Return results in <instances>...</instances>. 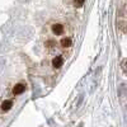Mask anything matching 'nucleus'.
I'll return each instance as SVG.
<instances>
[{
	"label": "nucleus",
	"instance_id": "423d86ee",
	"mask_svg": "<svg viewBox=\"0 0 127 127\" xmlns=\"http://www.w3.org/2000/svg\"><path fill=\"white\" fill-rule=\"evenodd\" d=\"M52 32H54L55 34H61L64 32V26L60 24V23H55L52 26Z\"/></svg>",
	"mask_w": 127,
	"mask_h": 127
},
{
	"label": "nucleus",
	"instance_id": "20e7f679",
	"mask_svg": "<svg viewBox=\"0 0 127 127\" xmlns=\"http://www.w3.org/2000/svg\"><path fill=\"white\" fill-rule=\"evenodd\" d=\"M0 108H1L3 112H9L10 109L13 108V102L12 100H4L1 103V105H0Z\"/></svg>",
	"mask_w": 127,
	"mask_h": 127
},
{
	"label": "nucleus",
	"instance_id": "0eeeda50",
	"mask_svg": "<svg viewBox=\"0 0 127 127\" xmlns=\"http://www.w3.org/2000/svg\"><path fill=\"white\" fill-rule=\"evenodd\" d=\"M72 4L75 8H81L84 5V0H72Z\"/></svg>",
	"mask_w": 127,
	"mask_h": 127
},
{
	"label": "nucleus",
	"instance_id": "39448f33",
	"mask_svg": "<svg viewBox=\"0 0 127 127\" xmlns=\"http://www.w3.org/2000/svg\"><path fill=\"white\" fill-rule=\"evenodd\" d=\"M60 45H61V47H64V48H69V47L72 45V39H71L70 37H64V38L61 39V42H60Z\"/></svg>",
	"mask_w": 127,
	"mask_h": 127
},
{
	"label": "nucleus",
	"instance_id": "6e6552de",
	"mask_svg": "<svg viewBox=\"0 0 127 127\" xmlns=\"http://www.w3.org/2000/svg\"><path fill=\"white\" fill-rule=\"evenodd\" d=\"M126 62H127V59H123L122 62H121V69H122L123 74H126Z\"/></svg>",
	"mask_w": 127,
	"mask_h": 127
},
{
	"label": "nucleus",
	"instance_id": "7ed1b4c3",
	"mask_svg": "<svg viewBox=\"0 0 127 127\" xmlns=\"http://www.w3.org/2000/svg\"><path fill=\"white\" fill-rule=\"evenodd\" d=\"M64 65V59L61 56H56L52 59V67L54 69H60Z\"/></svg>",
	"mask_w": 127,
	"mask_h": 127
},
{
	"label": "nucleus",
	"instance_id": "f257e3e1",
	"mask_svg": "<svg viewBox=\"0 0 127 127\" xmlns=\"http://www.w3.org/2000/svg\"><path fill=\"white\" fill-rule=\"evenodd\" d=\"M117 27L121 29L122 33H126V13H125V5L117 10Z\"/></svg>",
	"mask_w": 127,
	"mask_h": 127
},
{
	"label": "nucleus",
	"instance_id": "f03ea898",
	"mask_svg": "<svg viewBox=\"0 0 127 127\" xmlns=\"http://www.w3.org/2000/svg\"><path fill=\"white\" fill-rule=\"evenodd\" d=\"M26 89H27V85L24 83H18L13 88V94L14 95H20V94H23L26 92Z\"/></svg>",
	"mask_w": 127,
	"mask_h": 127
}]
</instances>
